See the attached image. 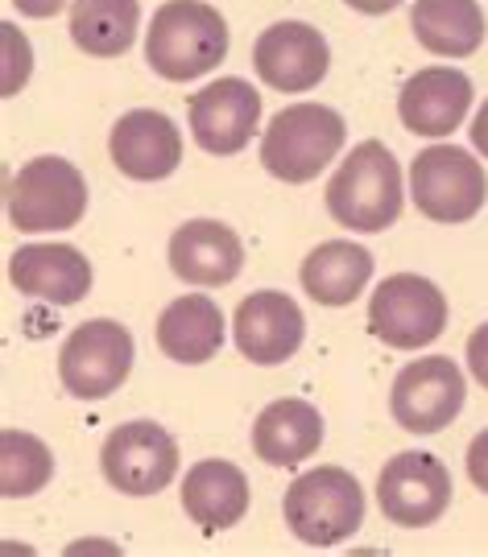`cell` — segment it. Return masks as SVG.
<instances>
[{"instance_id":"1","label":"cell","mask_w":488,"mask_h":557,"mask_svg":"<svg viewBox=\"0 0 488 557\" xmlns=\"http://www.w3.org/2000/svg\"><path fill=\"white\" fill-rule=\"evenodd\" d=\"M327 211L347 232H386L402 215V165L381 140H361L327 182Z\"/></svg>"},{"instance_id":"2","label":"cell","mask_w":488,"mask_h":557,"mask_svg":"<svg viewBox=\"0 0 488 557\" xmlns=\"http://www.w3.org/2000/svg\"><path fill=\"white\" fill-rule=\"evenodd\" d=\"M228 59V21L204 0H166L145 34V62L170 83L199 79Z\"/></svg>"},{"instance_id":"3","label":"cell","mask_w":488,"mask_h":557,"mask_svg":"<svg viewBox=\"0 0 488 557\" xmlns=\"http://www.w3.org/2000/svg\"><path fill=\"white\" fill-rule=\"evenodd\" d=\"M347 124L327 103H290L261 133V165L285 186L319 178L340 158Z\"/></svg>"},{"instance_id":"4","label":"cell","mask_w":488,"mask_h":557,"mask_svg":"<svg viewBox=\"0 0 488 557\" xmlns=\"http://www.w3.org/2000/svg\"><path fill=\"white\" fill-rule=\"evenodd\" d=\"M282 517L303 545H340L365 524V487L344 467H315L285 487Z\"/></svg>"},{"instance_id":"5","label":"cell","mask_w":488,"mask_h":557,"mask_svg":"<svg viewBox=\"0 0 488 557\" xmlns=\"http://www.w3.org/2000/svg\"><path fill=\"white\" fill-rule=\"evenodd\" d=\"M4 207L17 232H71L87 215V178L66 158H34L9 178Z\"/></svg>"},{"instance_id":"6","label":"cell","mask_w":488,"mask_h":557,"mask_svg":"<svg viewBox=\"0 0 488 557\" xmlns=\"http://www.w3.org/2000/svg\"><path fill=\"white\" fill-rule=\"evenodd\" d=\"M410 199L435 223H468L488 199L485 165L460 145H430L410 161Z\"/></svg>"},{"instance_id":"7","label":"cell","mask_w":488,"mask_h":557,"mask_svg":"<svg viewBox=\"0 0 488 557\" xmlns=\"http://www.w3.org/2000/svg\"><path fill=\"white\" fill-rule=\"evenodd\" d=\"M368 331L386 347L418 351L448 331V298L418 273H393L368 298Z\"/></svg>"},{"instance_id":"8","label":"cell","mask_w":488,"mask_h":557,"mask_svg":"<svg viewBox=\"0 0 488 557\" xmlns=\"http://www.w3.org/2000/svg\"><path fill=\"white\" fill-rule=\"evenodd\" d=\"M133 335L121 322L91 319L75 326L59 351V380L71 397L80 400H103L121 388L133 372Z\"/></svg>"},{"instance_id":"9","label":"cell","mask_w":488,"mask_h":557,"mask_svg":"<svg viewBox=\"0 0 488 557\" xmlns=\"http://www.w3.org/2000/svg\"><path fill=\"white\" fill-rule=\"evenodd\" d=\"M100 467L121 496H158L179 475V442L158 421H124L103 438Z\"/></svg>"},{"instance_id":"10","label":"cell","mask_w":488,"mask_h":557,"mask_svg":"<svg viewBox=\"0 0 488 557\" xmlns=\"http://www.w3.org/2000/svg\"><path fill=\"white\" fill-rule=\"evenodd\" d=\"M464 397H468V384L460 363L451 356H423L398 372L389 409H393V421L410 434H439L464 413Z\"/></svg>"},{"instance_id":"11","label":"cell","mask_w":488,"mask_h":557,"mask_svg":"<svg viewBox=\"0 0 488 557\" xmlns=\"http://www.w3.org/2000/svg\"><path fill=\"white\" fill-rule=\"evenodd\" d=\"M451 471L427 450H402L377 475V504L398 529H427L451 508Z\"/></svg>"},{"instance_id":"12","label":"cell","mask_w":488,"mask_h":557,"mask_svg":"<svg viewBox=\"0 0 488 557\" xmlns=\"http://www.w3.org/2000/svg\"><path fill=\"white\" fill-rule=\"evenodd\" d=\"M331 50L327 38L306 21H273L261 38L253 41V71L265 87L303 96L327 79Z\"/></svg>"},{"instance_id":"13","label":"cell","mask_w":488,"mask_h":557,"mask_svg":"<svg viewBox=\"0 0 488 557\" xmlns=\"http://www.w3.org/2000/svg\"><path fill=\"white\" fill-rule=\"evenodd\" d=\"M261 124V96L248 79H216L191 100V137L204 153L232 158L248 149V140Z\"/></svg>"},{"instance_id":"14","label":"cell","mask_w":488,"mask_h":557,"mask_svg":"<svg viewBox=\"0 0 488 557\" xmlns=\"http://www.w3.org/2000/svg\"><path fill=\"white\" fill-rule=\"evenodd\" d=\"M112 165L133 182H162L183 165V133L158 108H133L112 124Z\"/></svg>"},{"instance_id":"15","label":"cell","mask_w":488,"mask_h":557,"mask_svg":"<svg viewBox=\"0 0 488 557\" xmlns=\"http://www.w3.org/2000/svg\"><path fill=\"white\" fill-rule=\"evenodd\" d=\"M232 338H236L244 359H253L261 368H273V363H285L303 347L306 319L290 294H282V289H257V294H248L236 306Z\"/></svg>"},{"instance_id":"16","label":"cell","mask_w":488,"mask_h":557,"mask_svg":"<svg viewBox=\"0 0 488 557\" xmlns=\"http://www.w3.org/2000/svg\"><path fill=\"white\" fill-rule=\"evenodd\" d=\"M472 100V79L455 66H427L418 75H410L402 83L398 96V116L414 137H451L464 116H468Z\"/></svg>"},{"instance_id":"17","label":"cell","mask_w":488,"mask_h":557,"mask_svg":"<svg viewBox=\"0 0 488 557\" xmlns=\"http://www.w3.org/2000/svg\"><path fill=\"white\" fill-rule=\"evenodd\" d=\"M9 281L25 298L75 306L91 289V264L75 244H21L9 257Z\"/></svg>"},{"instance_id":"18","label":"cell","mask_w":488,"mask_h":557,"mask_svg":"<svg viewBox=\"0 0 488 557\" xmlns=\"http://www.w3.org/2000/svg\"><path fill=\"white\" fill-rule=\"evenodd\" d=\"M170 269H174V277L199 285V289L232 285L244 269V244L220 220H186L170 236Z\"/></svg>"},{"instance_id":"19","label":"cell","mask_w":488,"mask_h":557,"mask_svg":"<svg viewBox=\"0 0 488 557\" xmlns=\"http://www.w3.org/2000/svg\"><path fill=\"white\" fill-rule=\"evenodd\" d=\"M248 479L236 462H224V458H204L195 462L183 479V512L207 537L224 533V529H236L248 512Z\"/></svg>"},{"instance_id":"20","label":"cell","mask_w":488,"mask_h":557,"mask_svg":"<svg viewBox=\"0 0 488 557\" xmlns=\"http://www.w3.org/2000/svg\"><path fill=\"white\" fill-rule=\"evenodd\" d=\"M324 446V413L298 397H282L265 405L253 421V450L269 467H294L306 462Z\"/></svg>"},{"instance_id":"21","label":"cell","mask_w":488,"mask_h":557,"mask_svg":"<svg viewBox=\"0 0 488 557\" xmlns=\"http://www.w3.org/2000/svg\"><path fill=\"white\" fill-rule=\"evenodd\" d=\"M158 347L166 359L174 363H207L220 356L224 347V310L216 298L191 294V298H174L158 314Z\"/></svg>"},{"instance_id":"22","label":"cell","mask_w":488,"mask_h":557,"mask_svg":"<svg viewBox=\"0 0 488 557\" xmlns=\"http://www.w3.org/2000/svg\"><path fill=\"white\" fill-rule=\"evenodd\" d=\"M410 29L439 59H472L488 34L480 0H414Z\"/></svg>"},{"instance_id":"23","label":"cell","mask_w":488,"mask_h":557,"mask_svg":"<svg viewBox=\"0 0 488 557\" xmlns=\"http://www.w3.org/2000/svg\"><path fill=\"white\" fill-rule=\"evenodd\" d=\"M368 277H373V252L352 239H327L315 252H306L298 269L306 298H315L319 306H347L365 294Z\"/></svg>"},{"instance_id":"24","label":"cell","mask_w":488,"mask_h":557,"mask_svg":"<svg viewBox=\"0 0 488 557\" xmlns=\"http://www.w3.org/2000/svg\"><path fill=\"white\" fill-rule=\"evenodd\" d=\"M142 29L137 0H75L71 4V41L91 59L124 54Z\"/></svg>"},{"instance_id":"25","label":"cell","mask_w":488,"mask_h":557,"mask_svg":"<svg viewBox=\"0 0 488 557\" xmlns=\"http://www.w3.org/2000/svg\"><path fill=\"white\" fill-rule=\"evenodd\" d=\"M54 479V450L25 430H0V496H38Z\"/></svg>"},{"instance_id":"26","label":"cell","mask_w":488,"mask_h":557,"mask_svg":"<svg viewBox=\"0 0 488 557\" xmlns=\"http://www.w3.org/2000/svg\"><path fill=\"white\" fill-rule=\"evenodd\" d=\"M0 71H4V79H0V96L4 100H13L21 87L29 83V75H34V46H29V38L21 34L13 21L0 25Z\"/></svg>"},{"instance_id":"27","label":"cell","mask_w":488,"mask_h":557,"mask_svg":"<svg viewBox=\"0 0 488 557\" xmlns=\"http://www.w3.org/2000/svg\"><path fill=\"white\" fill-rule=\"evenodd\" d=\"M468 368L472 376H476V384L488 388V322H480L468 335Z\"/></svg>"},{"instance_id":"28","label":"cell","mask_w":488,"mask_h":557,"mask_svg":"<svg viewBox=\"0 0 488 557\" xmlns=\"http://www.w3.org/2000/svg\"><path fill=\"white\" fill-rule=\"evenodd\" d=\"M468 479L476 483V492L488 496V430H480L468 442Z\"/></svg>"},{"instance_id":"29","label":"cell","mask_w":488,"mask_h":557,"mask_svg":"<svg viewBox=\"0 0 488 557\" xmlns=\"http://www.w3.org/2000/svg\"><path fill=\"white\" fill-rule=\"evenodd\" d=\"M17 4V13L21 17H34V21H46V17H54L66 0H13Z\"/></svg>"},{"instance_id":"30","label":"cell","mask_w":488,"mask_h":557,"mask_svg":"<svg viewBox=\"0 0 488 557\" xmlns=\"http://www.w3.org/2000/svg\"><path fill=\"white\" fill-rule=\"evenodd\" d=\"M472 145H476V153H485V161H488V100L480 103V112L472 116Z\"/></svg>"},{"instance_id":"31","label":"cell","mask_w":488,"mask_h":557,"mask_svg":"<svg viewBox=\"0 0 488 557\" xmlns=\"http://www.w3.org/2000/svg\"><path fill=\"white\" fill-rule=\"evenodd\" d=\"M347 9H356V13H365V17H381V13H393L402 0H344Z\"/></svg>"},{"instance_id":"32","label":"cell","mask_w":488,"mask_h":557,"mask_svg":"<svg viewBox=\"0 0 488 557\" xmlns=\"http://www.w3.org/2000/svg\"><path fill=\"white\" fill-rule=\"evenodd\" d=\"M83 549H112L117 554V545H103V541H80V545H71V554H83Z\"/></svg>"}]
</instances>
